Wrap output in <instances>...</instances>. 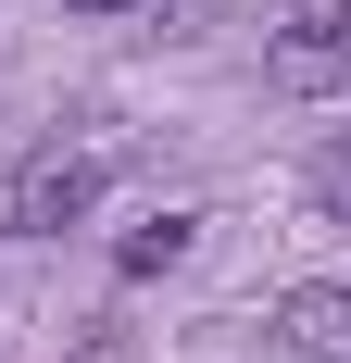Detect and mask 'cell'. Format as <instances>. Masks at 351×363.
I'll return each instance as SVG.
<instances>
[{"label":"cell","instance_id":"cell-1","mask_svg":"<svg viewBox=\"0 0 351 363\" xmlns=\"http://www.w3.org/2000/svg\"><path fill=\"white\" fill-rule=\"evenodd\" d=\"M101 188H113V150L101 138H38L13 176H0V238H63V225L101 213Z\"/></svg>","mask_w":351,"mask_h":363},{"label":"cell","instance_id":"cell-2","mask_svg":"<svg viewBox=\"0 0 351 363\" xmlns=\"http://www.w3.org/2000/svg\"><path fill=\"white\" fill-rule=\"evenodd\" d=\"M264 75H276V88H301V101L351 88V0H288L276 38H264Z\"/></svg>","mask_w":351,"mask_h":363},{"label":"cell","instance_id":"cell-3","mask_svg":"<svg viewBox=\"0 0 351 363\" xmlns=\"http://www.w3.org/2000/svg\"><path fill=\"white\" fill-rule=\"evenodd\" d=\"M276 338L314 363H351V289L339 276H301V289H276Z\"/></svg>","mask_w":351,"mask_h":363},{"label":"cell","instance_id":"cell-4","mask_svg":"<svg viewBox=\"0 0 351 363\" xmlns=\"http://www.w3.org/2000/svg\"><path fill=\"white\" fill-rule=\"evenodd\" d=\"M188 238H201V213H151V225L113 238V263H126V276H163V263H188Z\"/></svg>","mask_w":351,"mask_h":363},{"label":"cell","instance_id":"cell-5","mask_svg":"<svg viewBox=\"0 0 351 363\" xmlns=\"http://www.w3.org/2000/svg\"><path fill=\"white\" fill-rule=\"evenodd\" d=\"M301 188H314V213H339V225H351V125H339V138H314Z\"/></svg>","mask_w":351,"mask_h":363},{"label":"cell","instance_id":"cell-6","mask_svg":"<svg viewBox=\"0 0 351 363\" xmlns=\"http://www.w3.org/2000/svg\"><path fill=\"white\" fill-rule=\"evenodd\" d=\"M63 13H88V26H126V13H163V0H63Z\"/></svg>","mask_w":351,"mask_h":363},{"label":"cell","instance_id":"cell-7","mask_svg":"<svg viewBox=\"0 0 351 363\" xmlns=\"http://www.w3.org/2000/svg\"><path fill=\"white\" fill-rule=\"evenodd\" d=\"M75 363H126V338H88V351H75Z\"/></svg>","mask_w":351,"mask_h":363}]
</instances>
